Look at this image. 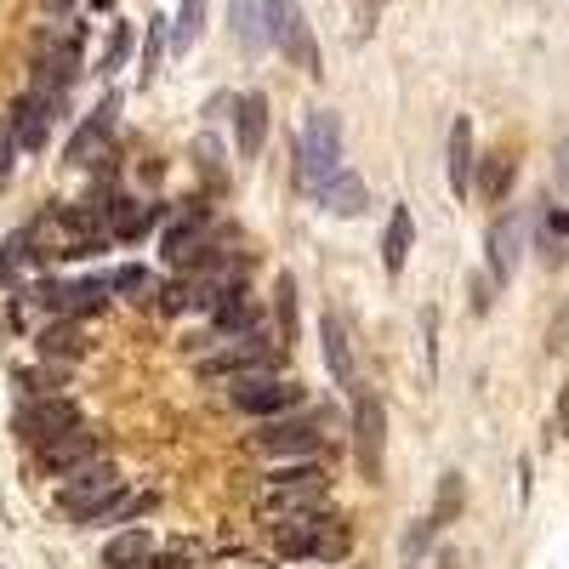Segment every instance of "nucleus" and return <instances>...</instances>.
<instances>
[{
  "instance_id": "8",
  "label": "nucleus",
  "mask_w": 569,
  "mask_h": 569,
  "mask_svg": "<svg viewBox=\"0 0 569 569\" xmlns=\"http://www.w3.org/2000/svg\"><path fill=\"white\" fill-rule=\"evenodd\" d=\"M268 46H279L302 74H319V46L297 0H268Z\"/></svg>"
},
{
  "instance_id": "19",
  "label": "nucleus",
  "mask_w": 569,
  "mask_h": 569,
  "mask_svg": "<svg viewBox=\"0 0 569 569\" xmlns=\"http://www.w3.org/2000/svg\"><path fill=\"white\" fill-rule=\"evenodd\" d=\"M154 222H160V211L142 206V200H109V211H103V233H109V240H142Z\"/></svg>"
},
{
  "instance_id": "40",
  "label": "nucleus",
  "mask_w": 569,
  "mask_h": 569,
  "mask_svg": "<svg viewBox=\"0 0 569 569\" xmlns=\"http://www.w3.org/2000/svg\"><path fill=\"white\" fill-rule=\"evenodd\" d=\"M46 7H52V12H69V7H74V0H46Z\"/></svg>"
},
{
  "instance_id": "21",
  "label": "nucleus",
  "mask_w": 569,
  "mask_h": 569,
  "mask_svg": "<svg viewBox=\"0 0 569 569\" xmlns=\"http://www.w3.org/2000/svg\"><path fill=\"white\" fill-rule=\"evenodd\" d=\"M149 558H154V536L142 530V525L120 530V536L109 541V552H103V563H109V569H149Z\"/></svg>"
},
{
  "instance_id": "41",
  "label": "nucleus",
  "mask_w": 569,
  "mask_h": 569,
  "mask_svg": "<svg viewBox=\"0 0 569 569\" xmlns=\"http://www.w3.org/2000/svg\"><path fill=\"white\" fill-rule=\"evenodd\" d=\"M439 569H461V563H456V552H445V558H439Z\"/></svg>"
},
{
  "instance_id": "7",
  "label": "nucleus",
  "mask_w": 569,
  "mask_h": 569,
  "mask_svg": "<svg viewBox=\"0 0 569 569\" xmlns=\"http://www.w3.org/2000/svg\"><path fill=\"white\" fill-rule=\"evenodd\" d=\"M120 490H126L120 472L109 461H91V467H80V472H69V479H63L58 507H63V518H74V525H91V518H98Z\"/></svg>"
},
{
  "instance_id": "13",
  "label": "nucleus",
  "mask_w": 569,
  "mask_h": 569,
  "mask_svg": "<svg viewBox=\"0 0 569 569\" xmlns=\"http://www.w3.org/2000/svg\"><path fill=\"white\" fill-rule=\"evenodd\" d=\"M52 109H58V103H46L40 91H29V98H18L7 114H0L23 154H40V149H46V137H52Z\"/></svg>"
},
{
  "instance_id": "1",
  "label": "nucleus",
  "mask_w": 569,
  "mask_h": 569,
  "mask_svg": "<svg viewBox=\"0 0 569 569\" xmlns=\"http://www.w3.org/2000/svg\"><path fill=\"white\" fill-rule=\"evenodd\" d=\"M348 518L297 512V518H268V547L284 558H342L348 552Z\"/></svg>"
},
{
  "instance_id": "27",
  "label": "nucleus",
  "mask_w": 569,
  "mask_h": 569,
  "mask_svg": "<svg viewBox=\"0 0 569 569\" xmlns=\"http://www.w3.org/2000/svg\"><path fill=\"white\" fill-rule=\"evenodd\" d=\"M109 291H120V297H131V302H154V291H160V279L149 273V268H120V273H109Z\"/></svg>"
},
{
  "instance_id": "34",
  "label": "nucleus",
  "mask_w": 569,
  "mask_h": 569,
  "mask_svg": "<svg viewBox=\"0 0 569 569\" xmlns=\"http://www.w3.org/2000/svg\"><path fill=\"white\" fill-rule=\"evenodd\" d=\"M126 52H131V23H114V40H109V52H103V74H114L120 63H126Z\"/></svg>"
},
{
  "instance_id": "20",
  "label": "nucleus",
  "mask_w": 569,
  "mask_h": 569,
  "mask_svg": "<svg viewBox=\"0 0 569 569\" xmlns=\"http://www.w3.org/2000/svg\"><path fill=\"white\" fill-rule=\"evenodd\" d=\"M233 126H240V160H257L262 142H268V98H240L233 103Z\"/></svg>"
},
{
  "instance_id": "3",
  "label": "nucleus",
  "mask_w": 569,
  "mask_h": 569,
  "mask_svg": "<svg viewBox=\"0 0 569 569\" xmlns=\"http://www.w3.org/2000/svg\"><path fill=\"white\" fill-rule=\"evenodd\" d=\"M325 490H330L325 467H313V461H302V467H284V472H273V485H268V490L257 496V518L268 525V518H297V512H319Z\"/></svg>"
},
{
  "instance_id": "33",
  "label": "nucleus",
  "mask_w": 569,
  "mask_h": 569,
  "mask_svg": "<svg viewBox=\"0 0 569 569\" xmlns=\"http://www.w3.org/2000/svg\"><path fill=\"white\" fill-rule=\"evenodd\" d=\"M421 353L427 370H439V308H421Z\"/></svg>"
},
{
  "instance_id": "36",
  "label": "nucleus",
  "mask_w": 569,
  "mask_h": 569,
  "mask_svg": "<svg viewBox=\"0 0 569 569\" xmlns=\"http://www.w3.org/2000/svg\"><path fill=\"white\" fill-rule=\"evenodd\" d=\"M552 439H569V382L558 388V410H552Z\"/></svg>"
},
{
  "instance_id": "17",
  "label": "nucleus",
  "mask_w": 569,
  "mask_h": 569,
  "mask_svg": "<svg viewBox=\"0 0 569 569\" xmlns=\"http://www.w3.org/2000/svg\"><path fill=\"white\" fill-rule=\"evenodd\" d=\"M109 126H114V98L69 137V166H98V160L109 154Z\"/></svg>"
},
{
  "instance_id": "30",
  "label": "nucleus",
  "mask_w": 569,
  "mask_h": 569,
  "mask_svg": "<svg viewBox=\"0 0 569 569\" xmlns=\"http://www.w3.org/2000/svg\"><path fill=\"white\" fill-rule=\"evenodd\" d=\"M34 268V257H29V240H23V233H12V240H7V257H0V279H7V284H23V273Z\"/></svg>"
},
{
  "instance_id": "12",
  "label": "nucleus",
  "mask_w": 569,
  "mask_h": 569,
  "mask_svg": "<svg viewBox=\"0 0 569 569\" xmlns=\"http://www.w3.org/2000/svg\"><path fill=\"white\" fill-rule=\"evenodd\" d=\"M233 388V405L246 416H284L302 405V388L297 382H273V376H246V382H228Z\"/></svg>"
},
{
  "instance_id": "23",
  "label": "nucleus",
  "mask_w": 569,
  "mask_h": 569,
  "mask_svg": "<svg viewBox=\"0 0 569 569\" xmlns=\"http://www.w3.org/2000/svg\"><path fill=\"white\" fill-rule=\"evenodd\" d=\"M410 240H416V222H410V206H393V217H388V233H382V268H388V273H405Z\"/></svg>"
},
{
  "instance_id": "18",
  "label": "nucleus",
  "mask_w": 569,
  "mask_h": 569,
  "mask_svg": "<svg viewBox=\"0 0 569 569\" xmlns=\"http://www.w3.org/2000/svg\"><path fill=\"white\" fill-rule=\"evenodd\" d=\"M330 217H359L365 206H370V188H365V177H353L348 166L330 177V182H319V194H313Z\"/></svg>"
},
{
  "instance_id": "2",
  "label": "nucleus",
  "mask_w": 569,
  "mask_h": 569,
  "mask_svg": "<svg viewBox=\"0 0 569 569\" xmlns=\"http://www.w3.org/2000/svg\"><path fill=\"white\" fill-rule=\"evenodd\" d=\"M342 171V126L337 114H308L297 131V188L302 194H319V182H330Z\"/></svg>"
},
{
  "instance_id": "4",
  "label": "nucleus",
  "mask_w": 569,
  "mask_h": 569,
  "mask_svg": "<svg viewBox=\"0 0 569 569\" xmlns=\"http://www.w3.org/2000/svg\"><path fill=\"white\" fill-rule=\"evenodd\" d=\"M200 376H206V382L273 376V342H268V330H246V337H228L217 353H200Z\"/></svg>"
},
{
  "instance_id": "42",
  "label": "nucleus",
  "mask_w": 569,
  "mask_h": 569,
  "mask_svg": "<svg viewBox=\"0 0 569 569\" xmlns=\"http://www.w3.org/2000/svg\"><path fill=\"white\" fill-rule=\"evenodd\" d=\"M91 7H109V0H91Z\"/></svg>"
},
{
  "instance_id": "22",
  "label": "nucleus",
  "mask_w": 569,
  "mask_h": 569,
  "mask_svg": "<svg viewBox=\"0 0 569 569\" xmlns=\"http://www.w3.org/2000/svg\"><path fill=\"white\" fill-rule=\"evenodd\" d=\"M472 166H479V160H472V120L456 114V126H450V188H456V194L472 188Z\"/></svg>"
},
{
  "instance_id": "16",
  "label": "nucleus",
  "mask_w": 569,
  "mask_h": 569,
  "mask_svg": "<svg viewBox=\"0 0 569 569\" xmlns=\"http://www.w3.org/2000/svg\"><path fill=\"white\" fill-rule=\"evenodd\" d=\"M518 251H525V217H501L490 228V284H507L512 279Z\"/></svg>"
},
{
  "instance_id": "10",
  "label": "nucleus",
  "mask_w": 569,
  "mask_h": 569,
  "mask_svg": "<svg viewBox=\"0 0 569 569\" xmlns=\"http://www.w3.org/2000/svg\"><path fill=\"white\" fill-rule=\"evenodd\" d=\"M74 427H86L80 421V410L69 405V399H29L23 410H18V433L29 439V445H52V439H63V433H74Z\"/></svg>"
},
{
  "instance_id": "26",
  "label": "nucleus",
  "mask_w": 569,
  "mask_h": 569,
  "mask_svg": "<svg viewBox=\"0 0 569 569\" xmlns=\"http://www.w3.org/2000/svg\"><path fill=\"white\" fill-rule=\"evenodd\" d=\"M273 313H279V342L291 348L302 337V325H297V279L291 273H279V284H273Z\"/></svg>"
},
{
  "instance_id": "32",
  "label": "nucleus",
  "mask_w": 569,
  "mask_h": 569,
  "mask_svg": "<svg viewBox=\"0 0 569 569\" xmlns=\"http://www.w3.org/2000/svg\"><path fill=\"white\" fill-rule=\"evenodd\" d=\"M188 297H194V284H188V279H171V284H160V291H154V308H160V313H182Z\"/></svg>"
},
{
  "instance_id": "11",
  "label": "nucleus",
  "mask_w": 569,
  "mask_h": 569,
  "mask_svg": "<svg viewBox=\"0 0 569 569\" xmlns=\"http://www.w3.org/2000/svg\"><path fill=\"white\" fill-rule=\"evenodd\" d=\"M40 456V472H52V479H69V472H80V467H91V461H103V445H98V433H86V427H74V433H63V439H52V445H34Z\"/></svg>"
},
{
  "instance_id": "35",
  "label": "nucleus",
  "mask_w": 569,
  "mask_h": 569,
  "mask_svg": "<svg viewBox=\"0 0 569 569\" xmlns=\"http://www.w3.org/2000/svg\"><path fill=\"white\" fill-rule=\"evenodd\" d=\"M12 166H18V142H12V131H7V120H0V188L12 182Z\"/></svg>"
},
{
  "instance_id": "29",
  "label": "nucleus",
  "mask_w": 569,
  "mask_h": 569,
  "mask_svg": "<svg viewBox=\"0 0 569 569\" xmlns=\"http://www.w3.org/2000/svg\"><path fill=\"white\" fill-rule=\"evenodd\" d=\"M461 501H467V485H461V472H445V479H439V501H433V512H427V518H433V525L445 530L450 518L461 512Z\"/></svg>"
},
{
  "instance_id": "15",
  "label": "nucleus",
  "mask_w": 569,
  "mask_h": 569,
  "mask_svg": "<svg viewBox=\"0 0 569 569\" xmlns=\"http://www.w3.org/2000/svg\"><path fill=\"white\" fill-rule=\"evenodd\" d=\"M228 23L246 58L268 52V0H228Z\"/></svg>"
},
{
  "instance_id": "39",
  "label": "nucleus",
  "mask_w": 569,
  "mask_h": 569,
  "mask_svg": "<svg viewBox=\"0 0 569 569\" xmlns=\"http://www.w3.org/2000/svg\"><path fill=\"white\" fill-rule=\"evenodd\" d=\"M547 228H558V233H569V211H547Z\"/></svg>"
},
{
  "instance_id": "14",
  "label": "nucleus",
  "mask_w": 569,
  "mask_h": 569,
  "mask_svg": "<svg viewBox=\"0 0 569 569\" xmlns=\"http://www.w3.org/2000/svg\"><path fill=\"white\" fill-rule=\"evenodd\" d=\"M319 337H325V359H330L337 388H342V393H365V388H359V359H353L348 319H342V313H325V319H319Z\"/></svg>"
},
{
  "instance_id": "24",
  "label": "nucleus",
  "mask_w": 569,
  "mask_h": 569,
  "mask_svg": "<svg viewBox=\"0 0 569 569\" xmlns=\"http://www.w3.org/2000/svg\"><path fill=\"white\" fill-rule=\"evenodd\" d=\"M200 29H206V0H182L177 18H171V52H177V58H182V52H194Z\"/></svg>"
},
{
  "instance_id": "5",
  "label": "nucleus",
  "mask_w": 569,
  "mask_h": 569,
  "mask_svg": "<svg viewBox=\"0 0 569 569\" xmlns=\"http://www.w3.org/2000/svg\"><path fill=\"white\" fill-rule=\"evenodd\" d=\"M353 461L365 472V485L388 479V410L376 393H353Z\"/></svg>"
},
{
  "instance_id": "28",
  "label": "nucleus",
  "mask_w": 569,
  "mask_h": 569,
  "mask_svg": "<svg viewBox=\"0 0 569 569\" xmlns=\"http://www.w3.org/2000/svg\"><path fill=\"white\" fill-rule=\"evenodd\" d=\"M433 536H439V525H433V518H416V525L399 536V563H405V569H416L427 552H433Z\"/></svg>"
},
{
  "instance_id": "31",
  "label": "nucleus",
  "mask_w": 569,
  "mask_h": 569,
  "mask_svg": "<svg viewBox=\"0 0 569 569\" xmlns=\"http://www.w3.org/2000/svg\"><path fill=\"white\" fill-rule=\"evenodd\" d=\"M479 188H485V200H496V206H501V194L512 188V160H507V154H490V160H485Z\"/></svg>"
},
{
  "instance_id": "9",
  "label": "nucleus",
  "mask_w": 569,
  "mask_h": 569,
  "mask_svg": "<svg viewBox=\"0 0 569 569\" xmlns=\"http://www.w3.org/2000/svg\"><path fill=\"white\" fill-rule=\"evenodd\" d=\"M160 251H166V262H171V268H194V262L211 251V211H206L200 200H188V206H182V217L166 228Z\"/></svg>"
},
{
  "instance_id": "6",
  "label": "nucleus",
  "mask_w": 569,
  "mask_h": 569,
  "mask_svg": "<svg viewBox=\"0 0 569 569\" xmlns=\"http://www.w3.org/2000/svg\"><path fill=\"white\" fill-rule=\"evenodd\" d=\"M251 450L273 456V461H313V456H325V433L308 416H268L251 433Z\"/></svg>"
},
{
  "instance_id": "25",
  "label": "nucleus",
  "mask_w": 569,
  "mask_h": 569,
  "mask_svg": "<svg viewBox=\"0 0 569 569\" xmlns=\"http://www.w3.org/2000/svg\"><path fill=\"white\" fill-rule=\"evenodd\" d=\"M40 353H52V359H80V353H86L80 319H58V325H46V330H40Z\"/></svg>"
},
{
  "instance_id": "38",
  "label": "nucleus",
  "mask_w": 569,
  "mask_h": 569,
  "mask_svg": "<svg viewBox=\"0 0 569 569\" xmlns=\"http://www.w3.org/2000/svg\"><path fill=\"white\" fill-rule=\"evenodd\" d=\"M558 182L569 188V137H563V149H558Z\"/></svg>"
},
{
  "instance_id": "37",
  "label": "nucleus",
  "mask_w": 569,
  "mask_h": 569,
  "mask_svg": "<svg viewBox=\"0 0 569 569\" xmlns=\"http://www.w3.org/2000/svg\"><path fill=\"white\" fill-rule=\"evenodd\" d=\"M154 58H160V23H149V52H142V80L154 74Z\"/></svg>"
}]
</instances>
